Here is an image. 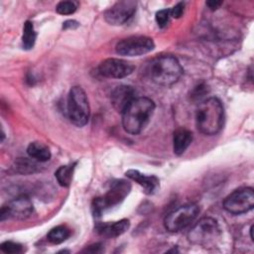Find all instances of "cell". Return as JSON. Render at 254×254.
<instances>
[{
	"label": "cell",
	"instance_id": "cell-26",
	"mask_svg": "<svg viewBox=\"0 0 254 254\" xmlns=\"http://www.w3.org/2000/svg\"><path fill=\"white\" fill-rule=\"evenodd\" d=\"M205 4L207 5V7H208L210 10H216V9L219 8V6L222 4V1L210 0V1H207Z\"/></svg>",
	"mask_w": 254,
	"mask_h": 254
},
{
	"label": "cell",
	"instance_id": "cell-13",
	"mask_svg": "<svg viewBox=\"0 0 254 254\" xmlns=\"http://www.w3.org/2000/svg\"><path fill=\"white\" fill-rule=\"evenodd\" d=\"M134 98L135 90L130 85H119L111 93V103L120 113Z\"/></svg>",
	"mask_w": 254,
	"mask_h": 254
},
{
	"label": "cell",
	"instance_id": "cell-17",
	"mask_svg": "<svg viewBox=\"0 0 254 254\" xmlns=\"http://www.w3.org/2000/svg\"><path fill=\"white\" fill-rule=\"evenodd\" d=\"M27 153L30 158L38 162H46L51 158V151L45 144L41 142H32L27 148Z\"/></svg>",
	"mask_w": 254,
	"mask_h": 254
},
{
	"label": "cell",
	"instance_id": "cell-10",
	"mask_svg": "<svg viewBox=\"0 0 254 254\" xmlns=\"http://www.w3.org/2000/svg\"><path fill=\"white\" fill-rule=\"evenodd\" d=\"M137 3L132 0L118 1L104 12L105 21L112 26H120L126 23L135 13Z\"/></svg>",
	"mask_w": 254,
	"mask_h": 254
},
{
	"label": "cell",
	"instance_id": "cell-11",
	"mask_svg": "<svg viewBox=\"0 0 254 254\" xmlns=\"http://www.w3.org/2000/svg\"><path fill=\"white\" fill-rule=\"evenodd\" d=\"M135 66L132 63L122 59H106L98 66L99 73L109 78L126 77L133 72Z\"/></svg>",
	"mask_w": 254,
	"mask_h": 254
},
{
	"label": "cell",
	"instance_id": "cell-20",
	"mask_svg": "<svg viewBox=\"0 0 254 254\" xmlns=\"http://www.w3.org/2000/svg\"><path fill=\"white\" fill-rule=\"evenodd\" d=\"M73 165L72 166H61L55 173L56 179L58 183L62 187H68L72 181V174H73Z\"/></svg>",
	"mask_w": 254,
	"mask_h": 254
},
{
	"label": "cell",
	"instance_id": "cell-2",
	"mask_svg": "<svg viewBox=\"0 0 254 254\" xmlns=\"http://www.w3.org/2000/svg\"><path fill=\"white\" fill-rule=\"evenodd\" d=\"M224 121V110L220 100L209 97L203 100L195 112V124L204 135H214L220 131Z\"/></svg>",
	"mask_w": 254,
	"mask_h": 254
},
{
	"label": "cell",
	"instance_id": "cell-28",
	"mask_svg": "<svg viewBox=\"0 0 254 254\" xmlns=\"http://www.w3.org/2000/svg\"><path fill=\"white\" fill-rule=\"evenodd\" d=\"M250 238H251V240H253V235H252V232H253V225H251V227H250Z\"/></svg>",
	"mask_w": 254,
	"mask_h": 254
},
{
	"label": "cell",
	"instance_id": "cell-5",
	"mask_svg": "<svg viewBox=\"0 0 254 254\" xmlns=\"http://www.w3.org/2000/svg\"><path fill=\"white\" fill-rule=\"evenodd\" d=\"M219 235L220 228L217 221L212 217H203L191 227L188 238L192 244L206 247L213 243Z\"/></svg>",
	"mask_w": 254,
	"mask_h": 254
},
{
	"label": "cell",
	"instance_id": "cell-15",
	"mask_svg": "<svg viewBox=\"0 0 254 254\" xmlns=\"http://www.w3.org/2000/svg\"><path fill=\"white\" fill-rule=\"evenodd\" d=\"M130 222L128 219H121L113 223H102L97 225V232L107 238L117 237L128 230Z\"/></svg>",
	"mask_w": 254,
	"mask_h": 254
},
{
	"label": "cell",
	"instance_id": "cell-23",
	"mask_svg": "<svg viewBox=\"0 0 254 254\" xmlns=\"http://www.w3.org/2000/svg\"><path fill=\"white\" fill-rule=\"evenodd\" d=\"M0 249L2 252L7 254H15L23 251V247L21 244L13 242V241H5L1 244Z\"/></svg>",
	"mask_w": 254,
	"mask_h": 254
},
{
	"label": "cell",
	"instance_id": "cell-25",
	"mask_svg": "<svg viewBox=\"0 0 254 254\" xmlns=\"http://www.w3.org/2000/svg\"><path fill=\"white\" fill-rule=\"evenodd\" d=\"M184 9H185V4L182 3V2L178 3V4L175 5L173 8L170 9V15H171V17L176 18V19H177V18H180V17L183 15V13H184Z\"/></svg>",
	"mask_w": 254,
	"mask_h": 254
},
{
	"label": "cell",
	"instance_id": "cell-24",
	"mask_svg": "<svg viewBox=\"0 0 254 254\" xmlns=\"http://www.w3.org/2000/svg\"><path fill=\"white\" fill-rule=\"evenodd\" d=\"M170 18H171L170 9H163V10L158 11L156 13V17H155L157 25L160 28H165L168 25Z\"/></svg>",
	"mask_w": 254,
	"mask_h": 254
},
{
	"label": "cell",
	"instance_id": "cell-9",
	"mask_svg": "<svg viewBox=\"0 0 254 254\" xmlns=\"http://www.w3.org/2000/svg\"><path fill=\"white\" fill-rule=\"evenodd\" d=\"M33 210L34 206L32 200L26 195H20L2 206L0 211V219L1 221L7 218L21 220L26 219L33 213Z\"/></svg>",
	"mask_w": 254,
	"mask_h": 254
},
{
	"label": "cell",
	"instance_id": "cell-12",
	"mask_svg": "<svg viewBox=\"0 0 254 254\" xmlns=\"http://www.w3.org/2000/svg\"><path fill=\"white\" fill-rule=\"evenodd\" d=\"M130 190L131 185L127 181L119 180L113 183L109 190L106 192V194L104 196H101L105 204V207L109 208L120 203L128 195Z\"/></svg>",
	"mask_w": 254,
	"mask_h": 254
},
{
	"label": "cell",
	"instance_id": "cell-16",
	"mask_svg": "<svg viewBox=\"0 0 254 254\" xmlns=\"http://www.w3.org/2000/svg\"><path fill=\"white\" fill-rule=\"evenodd\" d=\"M192 141V134L186 128H178L173 136V149L174 153L178 156L185 153Z\"/></svg>",
	"mask_w": 254,
	"mask_h": 254
},
{
	"label": "cell",
	"instance_id": "cell-3",
	"mask_svg": "<svg viewBox=\"0 0 254 254\" xmlns=\"http://www.w3.org/2000/svg\"><path fill=\"white\" fill-rule=\"evenodd\" d=\"M149 74L156 84L170 86L180 79L183 74V67L174 56H161L151 62Z\"/></svg>",
	"mask_w": 254,
	"mask_h": 254
},
{
	"label": "cell",
	"instance_id": "cell-27",
	"mask_svg": "<svg viewBox=\"0 0 254 254\" xmlns=\"http://www.w3.org/2000/svg\"><path fill=\"white\" fill-rule=\"evenodd\" d=\"M76 27H78V23L74 20H67L63 25L64 29H74Z\"/></svg>",
	"mask_w": 254,
	"mask_h": 254
},
{
	"label": "cell",
	"instance_id": "cell-6",
	"mask_svg": "<svg viewBox=\"0 0 254 254\" xmlns=\"http://www.w3.org/2000/svg\"><path fill=\"white\" fill-rule=\"evenodd\" d=\"M199 208L194 203H187L170 212L165 220V228L170 232H178L189 225L197 217Z\"/></svg>",
	"mask_w": 254,
	"mask_h": 254
},
{
	"label": "cell",
	"instance_id": "cell-18",
	"mask_svg": "<svg viewBox=\"0 0 254 254\" xmlns=\"http://www.w3.org/2000/svg\"><path fill=\"white\" fill-rule=\"evenodd\" d=\"M69 235L70 230L65 225H58L48 232L47 239L53 244H61L65 241Z\"/></svg>",
	"mask_w": 254,
	"mask_h": 254
},
{
	"label": "cell",
	"instance_id": "cell-1",
	"mask_svg": "<svg viewBox=\"0 0 254 254\" xmlns=\"http://www.w3.org/2000/svg\"><path fill=\"white\" fill-rule=\"evenodd\" d=\"M155 110V103L148 97H135L121 112L124 130L132 135L139 134L148 125Z\"/></svg>",
	"mask_w": 254,
	"mask_h": 254
},
{
	"label": "cell",
	"instance_id": "cell-4",
	"mask_svg": "<svg viewBox=\"0 0 254 254\" xmlns=\"http://www.w3.org/2000/svg\"><path fill=\"white\" fill-rule=\"evenodd\" d=\"M67 114L70 122L77 127H82L88 122L89 104L86 93L80 86H73L68 92Z\"/></svg>",
	"mask_w": 254,
	"mask_h": 254
},
{
	"label": "cell",
	"instance_id": "cell-14",
	"mask_svg": "<svg viewBox=\"0 0 254 254\" xmlns=\"http://www.w3.org/2000/svg\"><path fill=\"white\" fill-rule=\"evenodd\" d=\"M125 175L130 180L138 183L147 194H153L160 187L159 179L156 176H147L137 170H128Z\"/></svg>",
	"mask_w": 254,
	"mask_h": 254
},
{
	"label": "cell",
	"instance_id": "cell-19",
	"mask_svg": "<svg viewBox=\"0 0 254 254\" xmlns=\"http://www.w3.org/2000/svg\"><path fill=\"white\" fill-rule=\"evenodd\" d=\"M37 33L34 29V25L31 21H26L23 28L22 46L25 50H31L36 42Z\"/></svg>",
	"mask_w": 254,
	"mask_h": 254
},
{
	"label": "cell",
	"instance_id": "cell-8",
	"mask_svg": "<svg viewBox=\"0 0 254 254\" xmlns=\"http://www.w3.org/2000/svg\"><path fill=\"white\" fill-rule=\"evenodd\" d=\"M155 48L154 41L146 36H132L119 41L116 53L126 57H138L150 53Z\"/></svg>",
	"mask_w": 254,
	"mask_h": 254
},
{
	"label": "cell",
	"instance_id": "cell-7",
	"mask_svg": "<svg viewBox=\"0 0 254 254\" xmlns=\"http://www.w3.org/2000/svg\"><path fill=\"white\" fill-rule=\"evenodd\" d=\"M254 206V190L252 188H240L229 193L223 200V207L232 214H241Z\"/></svg>",
	"mask_w": 254,
	"mask_h": 254
},
{
	"label": "cell",
	"instance_id": "cell-21",
	"mask_svg": "<svg viewBox=\"0 0 254 254\" xmlns=\"http://www.w3.org/2000/svg\"><path fill=\"white\" fill-rule=\"evenodd\" d=\"M38 167H39V165L35 161L24 158V159L17 160L15 162V165L13 168H14L15 172L27 175V174H33V173L39 171Z\"/></svg>",
	"mask_w": 254,
	"mask_h": 254
},
{
	"label": "cell",
	"instance_id": "cell-22",
	"mask_svg": "<svg viewBox=\"0 0 254 254\" xmlns=\"http://www.w3.org/2000/svg\"><path fill=\"white\" fill-rule=\"evenodd\" d=\"M77 8V3L73 1H61L57 7L56 10L61 15H69L75 12Z\"/></svg>",
	"mask_w": 254,
	"mask_h": 254
}]
</instances>
